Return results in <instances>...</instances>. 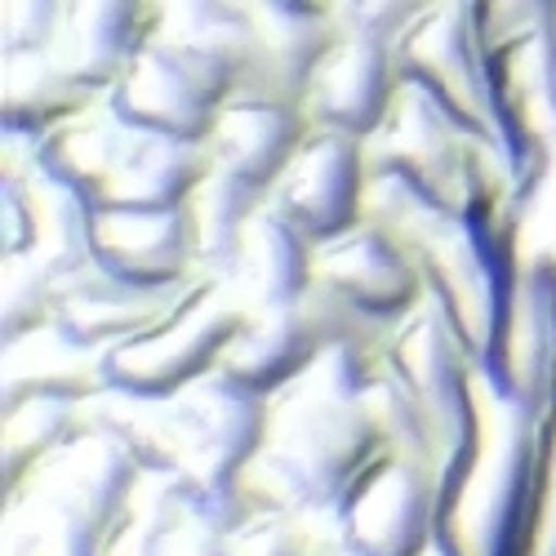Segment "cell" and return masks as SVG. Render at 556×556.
Returning a JSON list of instances; mask_svg holds the SVG:
<instances>
[{
  "instance_id": "cell-1",
  "label": "cell",
  "mask_w": 556,
  "mask_h": 556,
  "mask_svg": "<svg viewBox=\"0 0 556 556\" xmlns=\"http://www.w3.org/2000/svg\"><path fill=\"white\" fill-rule=\"evenodd\" d=\"M383 352L388 343H326L290 388L267 401L263 445L245 472V490L258 507L307 521L334 513L356 472L388 445L369 396Z\"/></svg>"
},
{
  "instance_id": "cell-2",
  "label": "cell",
  "mask_w": 556,
  "mask_h": 556,
  "mask_svg": "<svg viewBox=\"0 0 556 556\" xmlns=\"http://www.w3.org/2000/svg\"><path fill=\"white\" fill-rule=\"evenodd\" d=\"M369 396L388 445L419 458L437 477V494L450 498L481 450L485 396L477 365L428 299L392 330Z\"/></svg>"
},
{
  "instance_id": "cell-3",
  "label": "cell",
  "mask_w": 556,
  "mask_h": 556,
  "mask_svg": "<svg viewBox=\"0 0 556 556\" xmlns=\"http://www.w3.org/2000/svg\"><path fill=\"white\" fill-rule=\"evenodd\" d=\"M428 303L445 316L490 392H503V348L526 267V210L498 197L472 214H437L405 241Z\"/></svg>"
},
{
  "instance_id": "cell-4",
  "label": "cell",
  "mask_w": 556,
  "mask_h": 556,
  "mask_svg": "<svg viewBox=\"0 0 556 556\" xmlns=\"http://www.w3.org/2000/svg\"><path fill=\"white\" fill-rule=\"evenodd\" d=\"M263 428L267 396L231 383L223 369L161 401V472H174L192 513L227 534L258 513L245 472L263 445Z\"/></svg>"
},
{
  "instance_id": "cell-5",
  "label": "cell",
  "mask_w": 556,
  "mask_h": 556,
  "mask_svg": "<svg viewBox=\"0 0 556 556\" xmlns=\"http://www.w3.org/2000/svg\"><path fill=\"white\" fill-rule=\"evenodd\" d=\"M365 174L432 214H472L498 197H517L490 138L463 129L405 80L388 121L365 138Z\"/></svg>"
},
{
  "instance_id": "cell-6",
  "label": "cell",
  "mask_w": 556,
  "mask_h": 556,
  "mask_svg": "<svg viewBox=\"0 0 556 556\" xmlns=\"http://www.w3.org/2000/svg\"><path fill=\"white\" fill-rule=\"evenodd\" d=\"M485 432L472 468L437 507L432 556H526L539 494V419L481 383Z\"/></svg>"
},
{
  "instance_id": "cell-7",
  "label": "cell",
  "mask_w": 556,
  "mask_h": 556,
  "mask_svg": "<svg viewBox=\"0 0 556 556\" xmlns=\"http://www.w3.org/2000/svg\"><path fill=\"white\" fill-rule=\"evenodd\" d=\"M138 481H143V463L112 428L89 419L31 472L10 513L45 534L50 556H99Z\"/></svg>"
},
{
  "instance_id": "cell-8",
  "label": "cell",
  "mask_w": 556,
  "mask_h": 556,
  "mask_svg": "<svg viewBox=\"0 0 556 556\" xmlns=\"http://www.w3.org/2000/svg\"><path fill=\"white\" fill-rule=\"evenodd\" d=\"M245 316L250 307L237 294V286L227 276L201 271L156 326L99 352V375L112 392L125 396H148V401L178 396L197 379L214 375Z\"/></svg>"
},
{
  "instance_id": "cell-9",
  "label": "cell",
  "mask_w": 556,
  "mask_h": 556,
  "mask_svg": "<svg viewBox=\"0 0 556 556\" xmlns=\"http://www.w3.org/2000/svg\"><path fill=\"white\" fill-rule=\"evenodd\" d=\"M437 477L414 454L383 445L334 503V543L352 556H432Z\"/></svg>"
},
{
  "instance_id": "cell-10",
  "label": "cell",
  "mask_w": 556,
  "mask_h": 556,
  "mask_svg": "<svg viewBox=\"0 0 556 556\" xmlns=\"http://www.w3.org/2000/svg\"><path fill=\"white\" fill-rule=\"evenodd\" d=\"M401 80L428 94L445 116L494 143V99L490 63L477 31L472 0H441L419 23H409L396 40Z\"/></svg>"
},
{
  "instance_id": "cell-11",
  "label": "cell",
  "mask_w": 556,
  "mask_h": 556,
  "mask_svg": "<svg viewBox=\"0 0 556 556\" xmlns=\"http://www.w3.org/2000/svg\"><path fill=\"white\" fill-rule=\"evenodd\" d=\"M89 258L129 286L174 290L201 276V245L192 205L178 210H89Z\"/></svg>"
},
{
  "instance_id": "cell-12",
  "label": "cell",
  "mask_w": 556,
  "mask_h": 556,
  "mask_svg": "<svg viewBox=\"0 0 556 556\" xmlns=\"http://www.w3.org/2000/svg\"><path fill=\"white\" fill-rule=\"evenodd\" d=\"M316 286H326L348 307L396 330L428 299L424 271L388 227L361 218L343 237L316 245Z\"/></svg>"
},
{
  "instance_id": "cell-13",
  "label": "cell",
  "mask_w": 556,
  "mask_h": 556,
  "mask_svg": "<svg viewBox=\"0 0 556 556\" xmlns=\"http://www.w3.org/2000/svg\"><path fill=\"white\" fill-rule=\"evenodd\" d=\"M271 205L286 210L316 245L343 237L365 218V138L312 129L271 188Z\"/></svg>"
},
{
  "instance_id": "cell-14",
  "label": "cell",
  "mask_w": 556,
  "mask_h": 556,
  "mask_svg": "<svg viewBox=\"0 0 556 556\" xmlns=\"http://www.w3.org/2000/svg\"><path fill=\"white\" fill-rule=\"evenodd\" d=\"M396 94H401V67L392 40L339 27V40L312 72L303 108L316 129L369 138L388 121Z\"/></svg>"
},
{
  "instance_id": "cell-15",
  "label": "cell",
  "mask_w": 556,
  "mask_h": 556,
  "mask_svg": "<svg viewBox=\"0 0 556 556\" xmlns=\"http://www.w3.org/2000/svg\"><path fill=\"white\" fill-rule=\"evenodd\" d=\"M312 116L303 99L286 94H263V89H237L210 134V156L218 169L237 174L241 182L271 197V188L290 169L294 152L303 148V138L312 134Z\"/></svg>"
},
{
  "instance_id": "cell-16",
  "label": "cell",
  "mask_w": 556,
  "mask_h": 556,
  "mask_svg": "<svg viewBox=\"0 0 556 556\" xmlns=\"http://www.w3.org/2000/svg\"><path fill=\"white\" fill-rule=\"evenodd\" d=\"M503 401L521 405L530 419L556 409V250L530 245L513 303V326L503 348Z\"/></svg>"
},
{
  "instance_id": "cell-17",
  "label": "cell",
  "mask_w": 556,
  "mask_h": 556,
  "mask_svg": "<svg viewBox=\"0 0 556 556\" xmlns=\"http://www.w3.org/2000/svg\"><path fill=\"white\" fill-rule=\"evenodd\" d=\"M188 286L148 290V286L121 281V276L103 271L99 263H85L80 271H72V276L59 281V303H54L50 334L59 343L76 348V352L99 356V352L116 348L121 339H134V334H143L148 326H156Z\"/></svg>"
},
{
  "instance_id": "cell-18",
  "label": "cell",
  "mask_w": 556,
  "mask_h": 556,
  "mask_svg": "<svg viewBox=\"0 0 556 556\" xmlns=\"http://www.w3.org/2000/svg\"><path fill=\"white\" fill-rule=\"evenodd\" d=\"M169 0H67L54 54L80 85L108 94L129 59L161 36Z\"/></svg>"
},
{
  "instance_id": "cell-19",
  "label": "cell",
  "mask_w": 556,
  "mask_h": 556,
  "mask_svg": "<svg viewBox=\"0 0 556 556\" xmlns=\"http://www.w3.org/2000/svg\"><path fill=\"white\" fill-rule=\"evenodd\" d=\"M320 348H326V339H320V326H316L307 299H299L290 307H250L237 339L227 343L218 369L231 383H241L271 401L316 361Z\"/></svg>"
},
{
  "instance_id": "cell-20",
  "label": "cell",
  "mask_w": 556,
  "mask_h": 556,
  "mask_svg": "<svg viewBox=\"0 0 556 556\" xmlns=\"http://www.w3.org/2000/svg\"><path fill=\"white\" fill-rule=\"evenodd\" d=\"M227 281L237 286L245 307H290L316 281V241L267 197L245 223Z\"/></svg>"
},
{
  "instance_id": "cell-21",
  "label": "cell",
  "mask_w": 556,
  "mask_h": 556,
  "mask_svg": "<svg viewBox=\"0 0 556 556\" xmlns=\"http://www.w3.org/2000/svg\"><path fill=\"white\" fill-rule=\"evenodd\" d=\"M129 143H134V129L108 103H94L80 116L63 121L59 129H50L45 138H36L31 165L50 188L80 197L85 205H103Z\"/></svg>"
},
{
  "instance_id": "cell-22",
  "label": "cell",
  "mask_w": 556,
  "mask_h": 556,
  "mask_svg": "<svg viewBox=\"0 0 556 556\" xmlns=\"http://www.w3.org/2000/svg\"><path fill=\"white\" fill-rule=\"evenodd\" d=\"M103 103L89 85H80L54 50L45 54H5L0 59V134L36 143L63 121L80 116L85 108Z\"/></svg>"
},
{
  "instance_id": "cell-23",
  "label": "cell",
  "mask_w": 556,
  "mask_h": 556,
  "mask_svg": "<svg viewBox=\"0 0 556 556\" xmlns=\"http://www.w3.org/2000/svg\"><path fill=\"white\" fill-rule=\"evenodd\" d=\"M339 40L334 14H299V10H258L250 36V63L237 89L307 99L312 72Z\"/></svg>"
},
{
  "instance_id": "cell-24",
  "label": "cell",
  "mask_w": 556,
  "mask_h": 556,
  "mask_svg": "<svg viewBox=\"0 0 556 556\" xmlns=\"http://www.w3.org/2000/svg\"><path fill=\"white\" fill-rule=\"evenodd\" d=\"M210 165H214L210 143H182V138L134 129V143L121 161V174H116L103 205L178 210V205H188L197 197Z\"/></svg>"
},
{
  "instance_id": "cell-25",
  "label": "cell",
  "mask_w": 556,
  "mask_h": 556,
  "mask_svg": "<svg viewBox=\"0 0 556 556\" xmlns=\"http://www.w3.org/2000/svg\"><path fill=\"white\" fill-rule=\"evenodd\" d=\"M188 513H192L188 490H182L174 472H143L125 513L108 530L99 556H174Z\"/></svg>"
},
{
  "instance_id": "cell-26",
  "label": "cell",
  "mask_w": 556,
  "mask_h": 556,
  "mask_svg": "<svg viewBox=\"0 0 556 556\" xmlns=\"http://www.w3.org/2000/svg\"><path fill=\"white\" fill-rule=\"evenodd\" d=\"M267 197L258 188H250V182H241L237 174H227L218 165H210V174L201 178L197 197L188 201L192 218H197L201 271H214V276L231 271V258H237V245L245 237V223L254 218V210Z\"/></svg>"
},
{
  "instance_id": "cell-27",
  "label": "cell",
  "mask_w": 556,
  "mask_h": 556,
  "mask_svg": "<svg viewBox=\"0 0 556 556\" xmlns=\"http://www.w3.org/2000/svg\"><path fill=\"white\" fill-rule=\"evenodd\" d=\"M59 303V276L40 254L5 258L0 271V343L18 348L27 339H40L54 326Z\"/></svg>"
},
{
  "instance_id": "cell-28",
  "label": "cell",
  "mask_w": 556,
  "mask_h": 556,
  "mask_svg": "<svg viewBox=\"0 0 556 556\" xmlns=\"http://www.w3.org/2000/svg\"><path fill=\"white\" fill-rule=\"evenodd\" d=\"M45 237V182L31 165V148L5 138L0 161V258L36 254Z\"/></svg>"
},
{
  "instance_id": "cell-29",
  "label": "cell",
  "mask_w": 556,
  "mask_h": 556,
  "mask_svg": "<svg viewBox=\"0 0 556 556\" xmlns=\"http://www.w3.org/2000/svg\"><path fill=\"white\" fill-rule=\"evenodd\" d=\"M326 547L307 530V517L276 507H258L231 530V556H326Z\"/></svg>"
},
{
  "instance_id": "cell-30",
  "label": "cell",
  "mask_w": 556,
  "mask_h": 556,
  "mask_svg": "<svg viewBox=\"0 0 556 556\" xmlns=\"http://www.w3.org/2000/svg\"><path fill=\"white\" fill-rule=\"evenodd\" d=\"M67 0H0V59L45 54L59 45Z\"/></svg>"
},
{
  "instance_id": "cell-31",
  "label": "cell",
  "mask_w": 556,
  "mask_h": 556,
  "mask_svg": "<svg viewBox=\"0 0 556 556\" xmlns=\"http://www.w3.org/2000/svg\"><path fill=\"white\" fill-rule=\"evenodd\" d=\"M441 0H334V18L343 31H365L379 40H396L409 23H419Z\"/></svg>"
},
{
  "instance_id": "cell-32",
  "label": "cell",
  "mask_w": 556,
  "mask_h": 556,
  "mask_svg": "<svg viewBox=\"0 0 556 556\" xmlns=\"http://www.w3.org/2000/svg\"><path fill=\"white\" fill-rule=\"evenodd\" d=\"M526 556H556V409L539 424V494Z\"/></svg>"
},
{
  "instance_id": "cell-33",
  "label": "cell",
  "mask_w": 556,
  "mask_h": 556,
  "mask_svg": "<svg viewBox=\"0 0 556 556\" xmlns=\"http://www.w3.org/2000/svg\"><path fill=\"white\" fill-rule=\"evenodd\" d=\"M0 556H50V543H45V534L31 521L10 513V521H5V552H0Z\"/></svg>"
},
{
  "instance_id": "cell-34",
  "label": "cell",
  "mask_w": 556,
  "mask_h": 556,
  "mask_svg": "<svg viewBox=\"0 0 556 556\" xmlns=\"http://www.w3.org/2000/svg\"><path fill=\"white\" fill-rule=\"evenodd\" d=\"M263 10H299V14H334V0H258Z\"/></svg>"
},
{
  "instance_id": "cell-35",
  "label": "cell",
  "mask_w": 556,
  "mask_h": 556,
  "mask_svg": "<svg viewBox=\"0 0 556 556\" xmlns=\"http://www.w3.org/2000/svg\"><path fill=\"white\" fill-rule=\"evenodd\" d=\"M326 556H352V552H348V547H339V543L330 539V547H326Z\"/></svg>"
},
{
  "instance_id": "cell-36",
  "label": "cell",
  "mask_w": 556,
  "mask_h": 556,
  "mask_svg": "<svg viewBox=\"0 0 556 556\" xmlns=\"http://www.w3.org/2000/svg\"><path fill=\"white\" fill-rule=\"evenodd\" d=\"M547 245H552V250H556V237H552V241H547Z\"/></svg>"
}]
</instances>
